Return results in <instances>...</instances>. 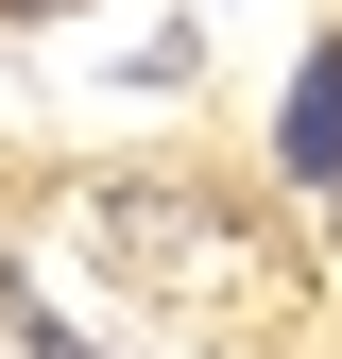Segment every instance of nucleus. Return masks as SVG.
<instances>
[{
  "mask_svg": "<svg viewBox=\"0 0 342 359\" xmlns=\"http://www.w3.org/2000/svg\"><path fill=\"white\" fill-rule=\"evenodd\" d=\"M274 154H291V189H342V34L291 69V120H274Z\"/></svg>",
  "mask_w": 342,
  "mask_h": 359,
  "instance_id": "1",
  "label": "nucleus"
},
{
  "mask_svg": "<svg viewBox=\"0 0 342 359\" xmlns=\"http://www.w3.org/2000/svg\"><path fill=\"white\" fill-rule=\"evenodd\" d=\"M18 342H34V359H103V342H69L52 308H34V291H18Z\"/></svg>",
  "mask_w": 342,
  "mask_h": 359,
  "instance_id": "2",
  "label": "nucleus"
}]
</instances>
